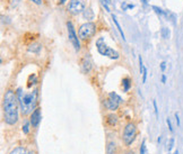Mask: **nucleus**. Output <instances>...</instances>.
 <instances>
[{
	"instance_id": "f257e3e1",
	"label": "nucleus",
	"mask_w": 183,
	"mask_h": 154,
	"mask_svg": "<svg viewBox=\"0 0 183 154\" xmlns=\"http://www.w3.org/2000/svg\"><path fill=\"white\" fill-rule=\"evenodd\" d=\"M17 96L12 90L6 91L4 96V116L5 122L8 125H15L18 122V109H17Z\"/></svg>"
},
{
	"instance_id": "f03ea898",
	"label": "nucleus",
	"mask_w": 183,
	"mask_h": 154,
	"mask_svg": "<svg viewBox=\"0 0 183 154\" xmlns=\"http://www.w3.org/2000/svg\"><path fill=\"white\" fill-rule=\"evenodd\" d=\"M37 89H34L32 92H24L22 88L17 89V99L19 103L20 110L24 115L32 114L36 109L37 105Z\"/></svg>"
},
{
	"instance_id": "7ed1b4c3",
	"label": "nucleus",
	"mask_w": 183,
	"mask_h": 154,
	"mask_svg": "<svg viewBox=\"0 0 183 154\" xmlns=\"http://www.w3.org/2000/svg\"><path fill=\"white\" fill-rule=\"evenodd\" d=\"M96 48H97V51H98V53H100L101 55L106 56V57H109V59H111V60H119L120 59L119 52L114 51L113 48L108 46L103 37H100L98 40L96 41Z\"/></svg>"
},
{
	"instance_id": "20e7f679",
	"label": "nucleus",
	"mask_w": 183,
	"mask_h": 154,
	"mask_svg": "<svg viewBox=\"0 0 183 154\" xmlns=\"http://www.w3.org/2000/svg\"><path fill=\"white\" fill-rule=\"evenodd\" d=\"M136 137H137V127L133 123H128L123 129V134H122V141H123L124 145L130 146L135 142Z\"/></svg>"
},
{
	"instance_id": "39448f33",
	"label": "nucleus",
	"mask_w": 183,
	"mask_h": 154,
	"mask_svg": "<svg viewBox=\"0 0 183 154\" xmlns=\"http://www.w3.org/2000/svg\"><path fill=\"white\" fill-rule=\"evenodd\" d=\"M96 33V25L92 21H87L83 24L78 29V37L80 40H89Z\"/></svg>"
},
{
	"instance_id": "423d86ee",
	"label": "nucleus",
	"mask_w": 183,
	"mask_h": 154,
	"mask_svg": "<svg viewBox=\"0 0 183 154\" xmlns=\"http://www.w3.org/2000/svg\"><path fill=\"white\" fill-rule=\"evenodd\" d=\"M121 103H122V98H121L118 93H115V92H110L108 99L104 100V106H105V108L109 109V110L114 111L119 108Z\"/></svg>"
},
{
	"instance_id": "0eeeda50",
	"label": "nucleus",
	"mask_w": 183,
	"mask_h": 154,
	"mask_svg": "<svg viewBox=\"0 0 183 154\" xmlns=\"http://www.w3.org/2000/svg\"><path fill=\"white\" fill-rule=\"evenodd\" d=\"M67 29H68V37H69V41L71 42L72 46L75 48V51H79L80 50V43L79 40H78V36L76 34V31L74 28V25H72L71 21H67Z\"/></svg>"
},
{
	"instance_id": "6e6552de",
	"label": "nucleus",
	"mask_w": 183,
	"mask_h": 154,
	"mask_svg": "<svg viewBox=\"0 0 183 154\" xmlns=\"http://www.w3.org/2000/svg\"><path fill=\"white\" fill-rule=\"evenodd\" d=\"M68 10L72 15L81 14L85 10V0H70L68 4Z\"/></svg>"
},
{
	"instance_id": "1a4fd4ad",
	"label": "nucleus",
	"mask_w": 183,
	"mask_h": 154,
	"mask_svg": "<svg viewBox=\"0 0 183 154\" xmlns=\"http://www.w3.org/2000/svg\"><path fill=\"white\" fill-rule=\"evenodd\" d=\"M93 69V60L91 54H85L81 60V71L83 73H89Z\"/></svg>"
},
{
	"instance_id": "9d476101",
	"label": "nucleus",
	"mask_w": 183,
	"mask_h": 154,
	"mask_svg": "<svg viewBox=\"0 0 183 154\" xmlns=\"http://www.w3.org/2000/svg\"><path fill=\"white\" fill-rule=\"evenodd\" d=\"M41 109L40 108H36L35 110L32 113V115H31V118H29V123H31V125H32L33 127H37L39 125H40V122H41Z\"/></svg>"
},
{
	"instance_id": "9b49d317",
	"label": "nucleus",
	"mask_w": 183,
	"mask_h": 154,
	"mask_svg": "<svg viewBox=\"0 0 183 154\" xmlns=\"http://www.w3.org/2000/svg\"><path fill=\"white\" fill-rule=\"evenodd\" d=\"M106 123H108V125L110 126H115L116 124H118V116L115 114H109L106 116Z\"/></svg>"
},
{
	"instance_id": "f8f14e48",
	"label": "nucleus",
	"mask_w": 183,
	"mask_h": 154,
	"mask_svg": "<svg viewBox=\"0 0 183 154\" xmlns=\"http://www.w3.org/2000/svg\"><path fill=\"white\" fill-rule=\"evenodd\" d=\"M41 48H42L41 44L33 43V44H31V45L28 46V52H31V53H35V54H39L40 51H41Z\"/></svg>"
},
{
	"instance_id": "ddd939ff",
	"label": "nucleus",
	"mask_w": 183,
	"mask_h": 154,
	"mask_svg": "<svg viewBox=\"0 0 183 154\" xmlns=\"http://www.w3.org/2000/svg\"><path fill=\"white\" fill-rule=\"evenodd\" d=\"M106 154H116V144L114 142H109L106 145Z\"/></svg>"
},
{
	"instance_id": "4468645a",
	"label": "nucleus",
	"mask_w": 183,
	"mask_h": 154,
	"mask_svg": "<svg viewBox=\"0 0 183 154\" xmlns=\"http://www.w3.org/2000/svg\"><path fill=\"white\" fill-rule=\"evenodd\" d=\"M112 19H113V21H114V24H115L116 29H118V32L120 33V35L122 36V38H123V41H126V37H124V33H123V31H122V28H121V26H120V24H119V21H118V19H116V17L114 16V15H112Z\"/></svg>"
},
{
	"instance_id": "2eb2a0df",
	"label": "nucleus",
	"mask_w": 183,
	"mask_h": 154,
	"mask_svg": "<svg viewBox=\"0 0 183 154\" xmlns=\"http://www.w3.org/2000/svg\"><path fill=\"white\" fill-rule=\"evenodd\" d=\"M122 87H123V91H124V92L129 91V89L131 88V81H130V79H129V78H124V79L122 80Z\"/></svg>"
},
{
	"instance_id": "dca6fc26",
	"label": "nucleus",
	"mask_w": 183,
	"mask_h": 154,
	"mask_svg": "<svg viewBox=\"0 0 183 154\" xmlns=\"http://www.w3.org/2000/svg\"><path fill=\"white\" fill-rule=\"evenodd\" d=\"M83 15H84V18L85 19H88V20H91L94 18V12H93V10H92L91 8H88V9H85L83 12Z\"/></svg>"
},
{
	"instance_id": "f3484780",
	"label": "nucleus",
	"mask_w": 183,
	"mask_h": 154,
	"mask_svg": "<svg viewBox=\"0 0 183 154\" xmlns=\"http://www.w3.org/2000/svg\"><path fill=\"white\" fill-rule=\"evenodd\" d=\"M160 34H162V37L167 40V38H170V35H171V32H170V29L167 27H163L160 29Z\"/></svg>"
},
{
	"instance_id": "a211bd4d",
	"label": "nucleus",
	"mask_w": 183,
	"mask_h": 154,
	"mask_svg": "<svg viewBox=\"0 0 183 154\" xmlns=\"http://www.w3.org/2000/svg\"><path fill=\"white\" fill-rule=\"evenodd\" d=\"M37 82V78H36L35 74H31L29 75V78H28V83H27V87L31 88L32 87V84H35Z\"/></svg>"
},
{
	"instance_id": "6ab92c4d",
	"label": "nucleus",
	"mask_w": 183,
	"mask_h": 154,
	"mask_svg": "<svg viewBox=\"0 0 183 154\" xmlns=\"http://www.w3.org/2000/svg\"><path fill=\"white\" fill-rule=\"evenodd\" d=\"M10 154H27V151L24 147H16L10 152Z\"/></svg>"
},
{
	"instance_id": "aec40b11",
	"label": "nucleus",
	"mask_w": 183,
	"mask_h": 154,
	"mask_svg": "<svg viewBox=\"0 0 183 154\" xmlns=\"http://www.w3.org/2000/svg\"><path fill=\"white\" fill-rule=\"evenodd\" d=\"M153 9L155 10V12L157 14V15H160V16H166V11H165V10H163V9H160L159 7H157V6H153Z\"/></svg>"
},
{
	"instance_id": "412c9836",
	"label": "nucleus",
	"mask_w": 183,
	"mask_h": 154,
	"mask_svg": "<svg viewBox=\"0 0 183 154\" xmlns=\"http://www.w3.org/2000/svg\"><path fill=\"white\" fill-rule=\"evenodd\" d=\"M101 2H102V5H103V7L105 8V10L108 12H110L111 10H110V5H111V1L110 0H101Z\"/></svg>"
},
{
	"instance_id": "4be33fe9",
	"label": "nucleus",
	"mask_w": 183,
	"mask_h": 154,
	"mask_svg": "<svg viewBox=\"0 0 183 154\" xmlns=\"http://www.w3.org/2000/svg\"><path fill=\"white\" fill-rule=\"evenodd\" d=\"M174 143H175V139L173 137L170 138V141H168V146H167V151L168 152H171L173 150V147H174Z\"/></svg>"
},
{
	"instance_id": "5701e85b",
	"label": "nucleus",
	"mask_w": 183,
	"mask_h": 154,
	"mask_svg": "<svg viewBox=\"0 0 183 154\" xmlns=\"http://www.w3.org/2000/svg\"><path fill=\"white\" fill-rule=\"evenodd\" d=\"M29 124H31V123L25 122L24 125H23V132H24V134H26V135L29 133Z\"/></svg>"
},
{
	"instance_id": "b1692460",
	"label": "nucleus",
	"mask_w": 183,
	"mask_h": 154,
	"mask_svg": "<svg viewBox=\"0 0 183 154\" xmlns=\"http://www.w3.org/2000/svg\"><path fill=\"white\" fill-rule=\"evenodd\" d=\"M140 154H146V141L143 139L140 146Z\"/></svg>"
},
{
	"instance_id": "393cba45",
	"label": "nucleus",
	"mask_w": 183,
	"mask_h": 154,
	"mask_svg": "<svg viewBox=\"0 0 183 154\" xmlns=\"http://www.w3.org/2000/svg\"><path fill=\"white\" fill-rule=\"evenodd\" d=\"M143 69H145V65H143V59H141V56H139V70H140V74H143Z\"/></svg>"
},
{
	"instance_id": "a878e982",
	"label": "nucleus",
	"mask_w": 183,
	"mask_h": 154,
	"mask_svg": "<svg viewBox=\"0 0 183 154\" xmlns=\"http://www.w3.org/2000/svg\"><path fill=\"white\" fill-rule=\"evenodd\" d=\"M166 124H167V126H168L170 132H171V133H173V132H174V128H173V126H172V123H171V119H170V118L166 119Z\"/></svg>"
},
{
	"instance_id": "bb28decb",
	"label": "nucleus",
	"mask_w": 183,
	"mask_h": 154,
	"mask_svg": "<svg viewBox=\"0 0 183 154\" xmlns=\"http://www.w3.org/2000/svg\"><path fill=\"white\" fill-rule=\"evenodd\" d=\"M153 105H154V110H155L156 117L158 118V108H157V103H156V100H154V101H153Z\"/></svg>"
},
{
	"instance_id": "cd10ccee",
	"label": "nucleus",
	"mask_w": 183,
	"mask_h": 154,
	"mask_svg": "<svg viewBox=\"0 0 183 154\" xmlns=\"http://www.w3.org/2000/svg\"><path fill=\"white\" fill-rule=\"evenodd\" d=\"M175 120H176V125H177V127H180L181 123H180V117H179V114H177V113H175Z\"/></svg>"
},
{
	"instance_id": "c85d7f7f",
	"label": "nucleus",
	"mask_w": 183,
	"mask_h": 154,
	"mask_svg": "<svg viewBox=\"0 0 183 154\" xmlns=\"http://www.w3.org/2000/svg\"><path fill=\"white\" fill-rule=\"evenodd\" d=\"M165 69H166V62H162V63H160V70H162V72H164L165 71Z\"/></svg>"
},
{
	"instance_id": "c756f323",
	"label": "nucleus",
	"mask_w": 183,
	"mask_h": 154,
	"mask_svg": "<svg viewBox=\"0 0 183 154\" xmlns=\"http://www.w3.org/2000/svg\"><path fill=\"white\" fill-rule=\"evenodd\" d=\"M31 1H33L34 4H36V5H41L42 4V0H31Z\"/></svg>"
},
{
	"instance_id": "7c9ffc66",
	"label": "nucleus",
	"mask_w": 183,
	"mask_h": 154,
	"mask_svg": "<svg viewBox=\"0 0 183 154\" xmlns=\"http://www.w3.org/2000/svg\"><path fill=\"white\" fill-rule=\"evenodd\" d=\"M162 82H163V83L166 82V75H165V74L162 75Z\"/></svg>"
},
{
	"instance_id": "2f4dec72",
	"label": "nucleus",
	"mask_w": 183,
	"mask_h": 154,
	"mask_svg": "<svg viewBox=\"0 0 183 154\" xmlns=\"http://www.w3.org/2000/svg\"><path fill=\"white\" fill-rule=\"evenodd\" d=\"M133 7H135L133 5H128V6H127V9H132Z\"/></svg>"
},
{
	"instance_id": "473e14b6",
	"label": "nucleus",
	"mask_w": 183,
	"mask_h": 154,
	"mask_svg": "<svg viewBox=\"0 0 183 154\" xmlns=\"http://www.w3.org/2000/svg\"><path fill=\"white\" fill-rule=\"evenodd\" d=\"M66 1H67V0H60V1H59V4H60V5H63L64 2H66Z\"/></svg>"
},
{
	"instance_id": "72a5a7b5",
	"label": "nucleus",
	"mask_w": 183,
	"mask_h": 154,
	"mask_svg": "<svg viewBox=\"0 0 183 154\" xmlns=\"http://www.w3.org/2000/svg\"><path fill=\"white\" fill-rule=\"evenodd\" d=\"M127 154H136L135 152H133V151H128L127 152Z\"/></svg>"
},
{
	"instance_id": "f704fd0d",
	"label": "nucleus",
	"mask_w": 183,
	"mask_h": 154,
	"mask_svg": "<svg viewBox=\"0 0 183 154\" xmlns=\"http://www.w3.org/2000/svg\"><path fill=\"white\" fill-rule=\"evenodd\" d=\"M173 154H179V151L175 150V151H174V153H173Z\"/></svg>"
},
{
	"instance_id": "c9c22d12",
	"label": "nucleus",
	"mask_w": 183,
	"mask_h": 154,
	"mask_svg": "<svg viewBox=\"0 0 183 154\" xmlns=\"http://www.w3.org/2000/svg\"><path fill=\"white\" fill-rule=\"evenodd\" d=\"M141 1H143V4H147V1H148V0H141Z\"/></svg>"
},
{
	"instance_id": "e433bc0d",
	"label": "nucleus",
	"mask_w": 183,
	"mask_h": 154,
	"mask_svg": "<svg viewBox=\"0 0 183 154\" xmlns=\"http://www.w3.org/2000/svg\"><path fill=\"white\" fill-rule=\"evenodd\" d=\"M27 154H34V152H32V151H29V152H27Z\"/></svg>"
}]
</instances>
